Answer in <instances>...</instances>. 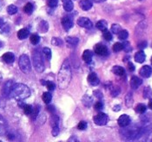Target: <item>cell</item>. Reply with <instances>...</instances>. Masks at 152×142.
Masks as SVG:
<instances>
[{"label": "cell", "instance_id": "cell-1", "mask_svg": "<svg viewBox=\"0 0 152 142\" xmlns=\"http://www.w3.org/2000/svg\"><path fill=\"white\" fill-rule=\"evenodd\" d=\"M72 73L70 69V62L66 59L64 61L58 75V84L61 89H65L69 86L71 80Z\"/></svg>", "mask_w": 152, "mask_h": 142}, {"label": "cell", "instance_id": "cell-2", "mask_svg": "<svg viewBox=\"0 0 152 142\" xmlns=\"http://www.w3.org/2000/svg\"><path fill=\"white\" fill-rule=\"evenodd\" d=\"M31 95V89L29 87L24 85L23 83H14L10 93V96L12 99L22 101L23 100L27 99Z\"/></svg>", "mask_w": 152, "mask_h": 142}, {"label": "cell", "instance_id": "cell-3", "mask_svg": "<svg viewBox=\"0 0 152 142\" xmlns=\"http://www.w3.org/2000/svg\"><path fill=\"white\" fill-rule=\"evenodd\" d=\"M32 58H33V64H34V68L38 73H42L45 70V63L42 58V56L40 54V52L35 49L32 53Z\"/></svg>", "mask_w": 152, "mask_h": 142}, {"label": "cell", "instance_id": "cell-4", "mask_svg": "<svg viewBox=\"0 0 152 142\" xmlns=\"http://www.w3.org/2000/svg\"><path fill=\"white\" fill-rule=\"evenodd\" d=\"M122 135H124L127 140H135L138 138V135H141L140 128H135V127H130L124 129V133L121 132Z\"/></svg>", "mask_w": 152, "mask_h": 142}, {"label": "cell", "instance_id": "cell-5", "mask_svg": "<svg viewBox=\"0 0 152 142\" xmlns=\"http://www.w3.org/2000/svg\"><path fill=\"white\" fill-rule=\"evenodd\" d=\"M19 68L20 70L23 71L24 74H28L31 70V64L30 58L27 55L23 54L19 57Z\"/></svg>", "mask_w": 152, "mask_h": 142}, {"label": "cell", "instance_id": "cell-6", "mask_svg": "<svg viewBox=\"0 0 152 142\" xmlns=\"http://www.w3.org/2000/svg\"><path fill=\"white\" fill-rule=\"evenodd\" d=\"M94 122L97 126H104L108 122V116L104 113H99L93 118Z\"/></svg>", "mask_w": 152, "mask_h": 142}, {"label": "cell", "instance_id": "cell-7", "mask_svg": "<svg viewBox=\"0 0 152 142\" xmlns=\"http://www.w3.org/2000/svg\"><path fill=\"white\" fill-rule=\"evenodd\" d=\"M94 51L98 56H107L109 53V50H108L107 47L105 45H103L101 43H98L94 47Z\"/></svg>", "mask_w": 152, "mask_h": 142}, {"label": "cell", "instance_id": "cell-8", "mask_svg": "<svg viewBox=\"0 0 152 142\" xmlns=\"http://www.w3.org/2000/svg\"><path fill=\"white\" fill-rule=\"evenodd\" d=\"M77 24L80 27L85 28V29H91L92 26H93L92 22L89 18H87V17H80V18H78Z\"/></svg>", "mask_w": 152, "mask_h": 142}, {"label": "cell", "instance_id": "cell-9", "mask_svg": "<svg viewBox=\"0 0 152 142\" xmlns=\"http://www.w3.org/2000/svg\"><path fill=\"white\" fill-rule=\"evenodd\" d=\"M117 122H118V125L121 128H126L127 126H129V122H130V118H129V115H127V114H123L118 118Z\"/></svg>", "mask_w": 152, "mask_h": 142}, {"label": "cell", "instance_id": "cell-10", "mask_svg": "<svg viewBox=\"0 0 152 142\" xmlns=\"http://www.w3.org/2000/svg\"><path fill=\"white\" fill-rule=\"evenodd\" d=\"M152 74V69L151 66L149 65H145V66H142L140 70V75L144 77V78H149Z\"/></svg>", "mask_w": 152, "mask_h": 142}, {"label": "cell", "instance_id": "cell-11", "mask_svg": "<svg viewBox=\"0 0 152 142\" xmlns=\"http://www.w3.org/2000/svg\"><path fill=\"white\" fill-rule=\"evenodd\" d=\"M62 25H63V27L64 28V30H70V28L73 26V22H72V19L69 17H64L63 18H62Z\"/></svg>", "mask_w": 152, "mask_h": 142}, {"label": "cell", "instance_id": "cell-12", "mask_svg": "<svg viewBox=\"0 0 152 142\" xmlns=\"http://www.w3.org/2000/svg\"><path fill=\"white\" fill-rule=\"evenodd\" d=\"M13 84H14V83L12 81H11V80L10 81H7L5 83L4 88H3V94L4 95V96H6V97L10 96V93H11V90H12Z\"/></svg>", "mask_w": 152, "mask_h": 142}, {"label": "cell", "instance_id": "cell-13", "mask_svg": "<svg viewBox=\"0 0 152 142\" xmlns=\"http://www.w3.org/2000/svg\"><path fill=\"white\" fill-rule=\"evenodd\" d=\"M7 131V123L6 120L0 115V135L4 136Z\"/></svg>", "mask_w": 152, "mask_h": 142}, {"label": "cell", "instance_id": "cell-14", "mask_svg": "<svg viewBox=\"0 0 152 142\" xmlns=\"http://www.w3.org/2000/svg\"><path fill=\"white\" fill-rule=\"evenodd\" d=\"M2 59L6 63H12L15 61V56L12 52H6L2 56Z\"/></svg>", "mask_w": 152, "mask_h": 142}, {"label": "cell", "instance_id": "cell-15", "mask_svg": "<svg viewBox=\"0 0 152 142\" xmlns=\"http://www.w3.org/2000/svg\"><path fill=\"white\" fill-rule=\"evenodd\" d=\"M88 83L92 86H96L99 84V79L95 73H91L88 75Z\"/></svg>", "mask_w": 152, "mask_h": 142}, {"label": "cell", "instance_id": "cell-16", "mask_svg": "<svg viewBox=\"0 0 152 142\" xmlns=\"http://www.w3.org/2000/svg\"><path fill=\"white\" fill-rule=\"evenodd\" d=\"M92 57H93V53L90 49H86L83 53V59L86 63H90L91 62Z\"/></svg>", "mask_w": 152, "mask_h": 142}, {"label": "cell", "instance_id": "cell-17", "mask_svg": "<svg viewBox=\"0 0 152 142\" xmlns=\"http://www.w3.org/2000/svg\"><path fill=\"white\" fill-rule=\"evenodd\" d=\"M142 83V81L137 76H132V78L130 80V86L133 89H137Z\"/></svg>", "mask_w": 152, "mask_h": 142}, {"label": "cell", "instance_id": "cell-18", "mask_svg": "<svg viewBox=\"0 0 152 142\" xmlns=\"http://www.w3.org/2000/svg\"><path fill=\"white\" fill-rule=\"evenodd\" d=\"M79 5L83 11H89L92 7V2L91 0H81Z\"/></svg>", "mask_w": 152, "mask_h": 142}, {"label": "cell", "instance_id": "cell-19", "mask_svg": "<svg viewBox=\"0 0 152 142\" xmlns=\"http://www.w3.org/2000/svg\"><path fill=\"white\" fill-rule=\"evenodd\" d=\"M145 58H146V56H145V53L142 50L137 52L136 55H135V61L137 62H138V63H142L145 61Z\"/></svg>", "mask_w": 152, "mask_h": 142}, {"label": "cell", "instance_id": "cell-20", "mask_svg": "<svg viewBox=\"0 0 152 142\" xmlns=\"http://www.w3.org/2000/svg\"><path fill=\"white\" fill-rule=\"evenodd\" d=\"M66 42L68 43V46L70 47H76L78 43V38L77 37H72L68 36L66 37Z\"/></svg>", "mask_w": 152, "mask_h": 142}, {"label": "cell", "instance_id": "cell-21", "mask_svg": "<svg viewBox=\"0 0 152 142\" xmlns=\"http://www.w3.org/2000/svg\"><path fill=\"white\" fill-rule=\"evenodd\" d=\"M29 34H30L29 30L23 28V29H21L20 30L18 31V34H17V35H18V37L19 39L23 40V39H25V38L29 36Z\"/></svg>", "mask_w": 152, "mask_h": 142}, {"label": "cell", "instance_id": "cell-22", "mask_svg": "<svg viewBox=\"0 0 152 142\" xmlns=\"http://www.w3.org/2000/svg\"><path fill=\"white\" fill-rule=\"evenodd\" d=\"M63 5H64V9L66 12H71L74 7L71 0H63Z\"/></svg>", "mask_w": 152, "mask_h": 142}, {"label": "cell", "instance_id": "cell-23", "mask_svg": "<svg viewBox=\"0 0 152 142\" xmlns=\"http://www.w3.org/2000/svg\"><path fill=\"white\" fill-rule=\"evenodd\" d=\"M112 71L115 75H119V76H123L125 74V71H124V69L120 67V66H114L113 69H112Z\"/></svg>", "mask_w": 152, "mask_h": 142}, {"label": "cell", "instance_id": "cell-24", "mask_svg": "<svg viewBox=\"0 0 152 142\" xmlns=\"http://www.w3.org/2000/svg\"><path fill=\"white\" fill-rule=\"evenodd\" d=\"M107 26H108V24H107V22L105 20H100L96 23V28L100 30H103V31L107 29Z\"/></svg>", "mask_w": 152, "mask_h": 142}, {"label": "cell", "instance_id": "cell-25", "mask_svg": "<svg viewBox=\"0 0 152 142\" xmlns=\"http://www.w3.org/2000/svg\"><path fill=\"white\" fill-rule=\"evenodd\" d=\"M42 99H43V101H44V102L45 104H49L50 102L51 99H52V96H51V95L49 92H45V93L43 94Z\"/></svg>", "mask_w": 152, "mask_h": 142}, {"label": "cell", "instance_id": "cell-26", "mask_svg": "<svg viewBox=\"0 0 152 142\" xmlns=\"http://www.w3.org/2000/svg\"><path fill=\"white\" fill-rule=\"evenodd\" d=\"M152 96V89L150 87H145L143 89V98L149 99Z\"/></svg>", "mask_w": 152, "mask_h": 142}, {"label": "cell", "instance_id": "cell-27", "mask_svg": "<svg viewBox=\"0 0 152 142\" xmlns=\"http://www.w3.org/2000/svg\"><path fill=\"white\" fill-rule=\"evenodd\" d=\"M23 11L24 12L26 13V14H31L32 12H33V5H32V4L31 3H27L26 4H25V6L23 7Z\"/></svg>", "mask_w": 152, "mask_h": 142}, {"label": "cell", "instance_id": "cell-28", "mask_svg": "<svg viewBox=\"0 0 152 142\" xmlns=\"http://www.w3.org/2000/svg\"><path fill=\"white\" fill-rule=\"evenodd\" d=\"M10 31V27L9 25L5 23H4L3 24L0 25V32L3 33V34H8Z\"/></svg>", "mask_w": 152, "mask_h": 142}, {"label": "cell", "instance_id": "cell-29", "mask_svg": "<svg viewBox=\"0 0 152 142\" xmlns=\"http://www.w3.org/2000/svg\"><path fill=\"white\" fill-rule=\"evenodd\" d=\"M43 52H44V55H45V58H46L48 61H50V60L51 59V50H50V48H48V47L44 48Z\"/></svg>", "mask_w": 152, "mask_h": 142}, {"label": "cell", "instance_id": "cell-30", "mask_svg": "<svg viewBox=\"0 0 152 142\" xmlns=\"http://www.w3.org/2000/svg\"><path fill=\"white\" fill-rule=\"evenodd\" d=\"M146 109H147V106H145L144 104H138L137 107H136V111L137 112V113H139V114H143V113H145L146 112Z\"/></svg>", "mask_w": 152, "mask_h": 142}, {"label": "cell", "instance_id": "cell-31", "mask_svg": "<svg viewBox=\"0 0 152 142\" xmlns=\"http://www.w3.org/2000/svg\"><path fill=\"white\" fill-rule=\"evenodd\" d=\"M7 12L10 14V15H14L18 12V7L16 5H13L11 4L7 7Z\"/></svg>", "mask_w": 152, "mask_h": 142}, {"label": "cell", "instance_id": "cell-32", "mask_svg": "<svg viewBox=\"0 0 152 142\" xmlns=\"http://www.w3.org/2000/svg\"><path fill=\"white\" fill-rule=\"evenodd\" d=\"M125 100H126V101H125L126 106H128V107H130V106H132V104H133V97H132V95L130 93H129L128 95H126Z\"/></svg>", "mask_w": 152, "mask_h": 142}, {"label": "cell", "instance_id": "cell-33", "mask_svg": "<svg viewBox=\"0 0 152 142\" xmlns=\"http://www.w3.org/2000/svg\"><path fill=\"white\" fill-rule=\"evenodd\" d=\"M128 36H129V33H128V31L125 30H122L118 33V37H119V39H121V40H125V39L128 37Z\"/></svg>", "mask_w": 152, "mask_h": 142}, {"label": "cell", "instance_id": "cell-34", "mask_svg": "<svg viewBox=\"0 0 152 142\" xmlns=\"http://www.w3.org/2000/svg\"><path fill=\"white\" fill-rule=\"evenodd\" d=\"M30 41H31V43H32V44H37L38 43H39V41H40V37L38 36L37 35H31V37H30Z\"/></svg>", "mask_w": 152, "mask_h": 142}, {"label": "cell", "instance_id": "cell-35", "mask_svg": "<svg viewBox=\"0 0 152 142\" xmlns=\"http://www.w3.org/2000/svg\"><path fill=\"white\" fill-rule=\"evenodd\" d=\"M23 112H24V114H27V115L31 114L33 108H32V106H31V105H27V104H25V105L23 106Z\"/></svg>", "mask_w": 152, "mask_h": 142}, {"label": "cell", "instance_id": "cell-36", "mask_svg": "<svg viewBox=\"0 0 152 142\" xmlns=\"http://www.w3.org/2000/svg\"><path fill=\"white\" fill-rule=\"evenodd\" d=\"M39 28L41 30L42 32H46L49 29V25H48V23L45 22V21H42L40 24H39Z\"/></svg>", "mask_w": 152, "mask_h": 142}, {"label": "cell", "instance_id": "cell-37", "mask_svg": "<svg viewBox=\"0 0 152 142\" xmlns=\"http://www.w3.org/2000/svg\"><path fill=\"white\" fill-rule=\"evenodd\" d=\"M121 30H122V29H121V26H120L119 24H114L111 26V31H112L114 34H118Z\"/></svg>", "mask_w": 152, "mask_h": 142}, {"label": "cell", "instance_id": "cell-38", "mask_svg": "<svg viewBox=\"0 0 152 142\" xmlns=\"http://www.w3.org/2000/svg\"><path fill=\"white\" fill-rule=\"evenodd\" d=\"M103 35H104V37L105 38V40H107V41H111L112 40V35L107 29L103 31Z\"/></svg>", "mask_w": 152, "mask_h": 142}, {"label": "cell", "instance_id": "cell-39", "mask_svg": "<svg viewBox=\"0 0 152 142\" xmlns=\"http://www.w3.org/2000/svg\"><path fill=\"white\" fill-rule=\"evenodd\" d=\"M123 49H124V46H123V43H116L113 45V50H114L115 52H119V51H121Z\"/></svg>", "mask_w": 152, "mask_h": 142}, {"label": "cell", "instance_id": "cell-40", "mask_svg": "<svg viewBox=\"0 0 152 142\" xmlns=\"http://www.w3.org/2000/svg\"><path fill=\"white\" fill-rule=\"evenodd\" d=\"M51 43L53 45H56V46H61L62 43H63V42H62L61 39H59L58 37H53L52 40H51Z\"/></svg>", "mask_w": 152, "mask_h": 142}, {"label": "cell", "instance_id": "cell-41", "mask_svg": "<svg viewBox=\"0 0 152 142\" xmlns=\"http://www.w3.org/2000/svg\"><path fill=\"white\" fill-rule=\"evenodd\" d=\"M123 46H124V50L125 51V52H129V51H131V49H132V48H131V45H130V43H129V42H124V43H123Z\"/></svg>", "mask_w": 152, "mask_h": 142}, {"label": "cell", "instance_id": "cell-42", "mask_svg": "<svg viewBox=\"0 0 152 142\" xmlns=\"http://www.w3.org/2000/svg\"><path fill=\"white\" fill-rule=\"evenodd\" d=\"M77 128L79 129V130H85L86 128H87V123L85 122V121H80L79 123H78V125H77Z\"/></svg>", "mask_w": 152, "mask_h": 142}, {"label": "cell", "instance_id": "cell-43", "mask_svg": "<svg viewBox=\"0 0 152 142\" xmlns=\"http://www.w3.org/2000/svg\"><path fill=\"white\" fill-rule=\"evenodd\" d=\"M58 0H48V5L50 8H54L58 5Z\"/></svg>", "mask_w": 152, "mask_h": 142}, {"label": "cell", "instance_id": "cell-44", "mask_svg": "<svg viewBox=\"0 0 152 142\" xmlns=\"http://www.w3.org/2000/svg\"><path fill=\"white\" fill-rule=\"evenodd\" d=\"M59 133V127L58 125L57 126H54L52 127V135L55 137V136H58V134Z\"/></svg>", "mask_w": 152, "mask_h": 142}, {"label": "cell", "instance_id": "cell-45", "mask_svg": "<svg viewBox=\"0 0 152 142\" xmlns=\"http://www.w3.org/2000/svg\"><path fill=\"white\" fill-rule=\"evenodd\" d=\"M46 87L50 91H52V90L55 89V84L52 83V82H47Z\"/></svg>", "mask_w": 152, "mask_h": 142}, {"label": "cell", "instance_id": "cell-46", "mask_svg": "<svg viewBox=\"0 0 152 142\" xmlns=\"http://www.w3.org/2000/svg\"><path fill=\"white\" fill-rule=\"evenodd\" d=\"M39 114V108L38 107H34V109L32 110V113H31V114H32V119H34L35 120L37 117V114Z\"/></svg>", "mask_w": 152, "mask_h": 142}, {"label": "cell", "instance_id": "cell-47", "mask_svg": "<svg viewBox=\"0 0 152 142\" xmlns=\"http://www.w3.org/2000/svg\"><path fill=\"white\" fill-rule=\"evenodd\" d=\"M103 108V103L101 101H97L96 104H95V109L96 110H100Z\"/></svg>", "mask_w": 152, "mask_h": 142}, {"label": "cell", "instance_id": "cell-48", "mask_svg": "<svg viewBox=\"0 0 152 142\" xmlns=\"http://www.w3.org/2000/svg\"><path fill=\"white\" fill-rule=\"evenodd\" d=\"M146 46H147V42H145V41L142 42V43H140L138 44V48L141 49H142L146 48Z\"/></svg>", "mask_w": 152, "mask_h": 142}, {"label": "cell", "instance_id": "cell-49", "mask_svg": "<svg viewBox=\"0 0 152 142\" xmlns=\"http://www.w3.org/2000/svg\"><path fill=\"white\" fill-rule=\"evenodd\" d=\"M128 69H129V71L135 70V66H134V64H133L132 62H130L128 63Z\"/></svg>", "mask_w": 152, "mask_h": 142}, {"label": "cell", "instance_id": "cell-50", "mask_svg": "<svg viewBox=\"0 0 152 142\" xmlns=\"http://www.w3.org/2000/svg\"><path fill=\"white\" fill-rule=\"evenodd\" d=\"M120 109H121V106H120V105H116V106L113 107V110H114L115 112L120 111Z\"/></svg>", "mask_w": 152, "mask_h": 142}, {"label": "cell", "instance_id": "cell-51", "mask_svg": "<svg viewBox=\"0 0 152 142\" xmlns=\"http://www.w3.org/2000/svg\"><path fill=\"white\" fill-rule=\"evenodd\" d=\"M148 106H149V107L151 108L152 110V99L151 100H150V101H149V104H148Z\"/></svg>", "mask_w": 152, "mask_h": 142}, {"label": "cell", "instance_id": "cell-52", "mask_svg": "<svg viewBox=\"0 0 152 142\" xmlns=\"http://www.w3.org/2000/svg\"><path fill=\"white\" fill-rule=\"evenodd\" d=\"M95 2H97V3H101V2H104L105 0H93Z\"/></svg>", "mask_w": 152, "mask_h": 142}, {"label": "cell", "instance_id": "cell-53", "mask_svg": "<svg viewBox=\"0 0 152 142\" xmlns=\"http://www.w3.org/2000/svg\"><path fill=\"white\" fill-rule=\"evenodd\" d=\"M2 78H3V77H2V74L0 73V83L2 82Z\"/></svg>", "mask_w": 152, "mask_h": 142}, {"label": "cell", "instance_id": "cell-54", "mask_svg": "<svg viewBox=\"0 0 152 142\" xmlns=\"http://www.w3.org/2000/svg\"><path fill=\"white\" fill-rule=\"evenodd\" d=\"M151 63H152V57H151Z\"/></svg>", "mask_w": 152, "mask_h": 142}, {"label": "cell", "instance_id": "cell-55", "mask_svg": "<svg viewBox=\"0 0 152 142\" xmlns=\"http://www.w3.org/2000/svg\"><path fill=\"white\" fill-rule=\"evenodd\" d=\"M140 1H142V0H140Z\"/></svg>", "mask_w": 152, "mask_h": 142}]
</instances>
